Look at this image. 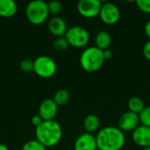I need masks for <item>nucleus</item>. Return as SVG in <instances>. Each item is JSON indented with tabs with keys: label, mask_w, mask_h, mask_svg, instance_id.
I'll return each mask as SVG.
<instances>
[{
	"label": "nucleus",
	"mask_w": 150,
	"mask_h": 150,
	"mask_svg": "<svg viewBox=\"0 0 150 150\" xmlns=\"http://www.w3.org/2000/svg\"><path fill=\"white\" fill-rule=\"evenodd\" d=\"M96 141L98 150H120L126 143V136L119 127L108 126L98 132Z\"/></svg>",
	"instance_id": "nucleus-1"
},
{
	"label": "nucleus",
	"mask_w": 150,
	"mask_h": 150,
	"mask_svg": "<svg viewBox=\"0 0 150 150\" xmlns=\"http://www.w3.org/2000/svg\"><path fill=\"white\" fill-rule=\"evenodd\" d=\"M42 122H43V120L40 118V116L39 114H38V115L33 116L32 119H31V123H32V125H33V127H35V128L38 127Z\"/></svg>",
	"instance_id": "nucleus-26"
},
{
	"label": "nucleus",
	"mask_w": 150,
	"mask_h": 150,
	"mask_svg": "<svg viewBox=\"0 0 150 150\" xmlns=\"http://www.w3.org/2000/svg\"><path fill=\"white\" fill-rule=\"evenodd\" d=\"M58 105L53 100V98H47L41 102L39 106V115L43 121L54 120L58 113Z\"/></svg>",
	"instance_id": "nucleus-10"
},
{
	"label": "nucleus",
	"mask_w": 150,
	"mask_h": 150,
	"mask_svg": "<svg viewBox=\"0 0 150 150\" xmlns=\"http://www.w3.org/2000/svg\"><path fill=\"white\" fill-rule=\"evenodd\" d=\"M49 12L47 9V3L42 0H34L30 2L25 8V16L27 20L34 25H40L48 18Z\"/></svg>",
	"instance_id": "nucleus-4"
},
{
	"label": "nucleus",
	"mask_w": 150,
	"mask_h": 150,
	"mask_svg": "<svg viewBox=\"0 0 150 150\" xmlns=\"http://www.w3.org/2000/svg\"><path fill=\"white\" fill-rule=\"evenodd\" d=\"M36 140L46 148L56 146L62 140V128L55 120L43 121L35 128Z\"/></svg>",
	"instance_id": "nucleus-2"
},
{
	"label": "nucleus",
	"mask_w": 150,
	"mask_h": 150,
	"mask_svg": "<svg viewBox=\"0 0 150 150\" xmlns=\"http://www.w3.org/2000/svg\"><path fill=\"white\" fill-rule=\"evenodd\" d=\"M143 150H150V147L149 148H146V149H144Z\"/></svg>",
	"instance_id": "nucleus-30"
},
{
	"label": "nucleus",
	"mask_w": 150,
	"mask_h": 150,
	"mask_svg": "<svg viewBox=\"0 0 150 150\" xmlns=\"http://www.w3.org/2000/svg\"><path fill=\"white\" fill-rule=\"evenodd\" d=\"M19 67L22 69V71L25 73H29L33 71V61L30 59H24L20 62Z\"/></svg>",
	"instance_id": "nucleus-23"
},
{
	"label": "nucleus",
	"mask_w": 150,
	"mask_h": 150,
	"mask_svg": "<svg viewBox=\"0 0 150 150\" xmlns=\"http://www.w3.org/2000/svg\"><path fill=\"white\" fill-rule=\"evenodd\" d=\"M47 9H48V12L51 15H57L58 13H60L62 10V4L61 2L54 0V1H50L49 3H47Z\"/></svg>",
	"instance_id": "nucleus-21"
},
{
	"label": "nucleus",
	"mask_w": 150,
	"mask_h": 150,
	"mask_svg": "<svg viewBox=\"0 0 150 150\" xmlns=\"http://www.w3.org/2000/svg\"><path fill=\"white\" fill-rule=\"evenodd\" d=\"M112 44V36L107 31H99L95 36V47L105 51Z\"/></svg>",
	"instance_id": "nucleus-15"
},
{
	"label": "nucleus",
	"mask_w": 150,
	"mask_h": 150,
	"mask_svg": "<svg viewBox=\"0 0 150 150\" xmlns=\"http://www.w3.org/2000/svg\"><path fill=\"white\" fill-rule=\"evenodd\" d=\"M17 10V4L13 0H0V17L11 18L16 14Z\"/></svg>",
	"instance_id": "nucleus-14"
},
{
	"label": "nucleus",
	"mask_w": 150,
	"mask_h": 150,
	"mask_svg": "<svg viewBox=\"0 0 150 150\" xmlns=\"http://www.w3.org/2000/svg\"><path fill=\"white\" fill-rule=\"evenodd\" d=\"M137 7L144 13H150V0H137Z\"/></svg>",
	"instance_id": "nucleus-24"
},
{
	"label": "nucleus",
	"mask_w": 150,
	"mask_h": 150,
	"mask_svg": "<svg viewBox=\"0 0 150 150\" xmlns=\"http://www.w3.org/2000/svg\"><path fill=\"white\" fill-rule=\"evenodd\" d=\"M100 127V120L95 114H89L85 117L83 120V127L85 133L91 134L97 132Z\"/></svg>",
	"instance_id": "nucleus-16"
},
{
	"label": "nucleus",
	"mask_w": 150,
	"mask_h": 150,
	"mask_svg": "<svg viewBox=\"0 0 150 150\" xmlns=\"http://www.w3.org/2000/svg\"><path fill=\"white\" fill-rule=\"evenodd\" d=\"M48 31L52 35H54L55 38L59 37H63L65 36L67 31H68V26L66 21L60 18V17H53L49 21H48Z\"/></svg>",
	"instance_id": "nucleus-13"
},
{
	"label": "nucleus",
	"mask_w": 150,
	"mask_h": 150,
	"mask_svg": "<svg viewBox=\"0 0 150 150\" xmlns=\"http://www.w3.org/2000/svg\"><path fill=\"white\" fill-rule=\"evenodd\" d=\"M65 38L69 45L73 47H84L90 41V33L86 28L81 25H73L68 28Z\"/></svg>",
	"instance_id": "nucleus-6"
},
{
	"label": "nucleus",
	"mask_w": 150,
	"mask_h": 150,
	"mask_svg": "<svg viewBox=\"0 0 150 150\" xmlns=\"http://www.w3.org/2000/svg\"><path fill=\"white\" fill-rule=\"evenodd\" d=\"M21 150H46V147L37 140H31L23 145Z\"/></svg>",
	"instance_id": "nucleus-20"
},
{
	"label": "nucleus",
	"mask_w": 150,
	"mask_h": 150,
	"mask_svg": "<svg viewBox=\"0 0 150 150\" xmlns=\"http://www.w3.org/2000/svg\"><path fill=\"white\" fill-rule=\"evenodd\" d=\"M141 125L150 127V105L145 106L143 111L139 114Z\"/></svg>",
	"instance_id": "nucleus-22"
},
{
	"label": "nucleus",
	"mask_w": 150,
	"mask_h": 150,
	"mask_svg": "<svg viewBox=\"0 0 150 150\" xmlns=\"http://www.w3.org/2000/svg\"><path fill=\"white\" fill-rule=\"evenodd\" d=\"M144 30H145V33H146L147 37L149 38V40H150V19L146 23Z\"/></svg>",
	"instance_id": "nucleus-28"
},
{
	"label": "nucleus",
	"mask_w": 150,
	"mask_h": 150,
	"mask_svg": "<svg viewBox=\"0 0 150 150\" xmlns=\"http://www.w3.org/2000/svg\"><path fill=\"white\" fill-rule=\"evenodd\" d=\"M74 150H98L96 136L88 133L82 134L75 142Z\"/></svg>",
	"instance_id": "nucleus-12"
},
{
	"label": "nucleus",
	"mask_w": 150,
	"mask_h": 150,
	"mask_svg": "<svg viewBox=\"0 0 150 150\" xmlns=\"http://www.w3.org/2000/svg\"><path fill=\"white\" fill-rule=\"evenodd\" d=\"M139 114L127 111L120 115L118 120V127L122 132H133L140 126Z\"/></svg>",
	"instance_id": "nucleus-9"
},
{
	"label": "nucleus",
	"mask_w": 150,
	"mask_h": 150,
	"mask_svg": "<svg viewBox=\"0 0 150 150\" xmlns=\"http://www.w3.org/2000/svg\"><path fill=\"white\" fill-rule=\"evenodd\" d=\"M69 47V45L68 40L65 38V36L55 38V40L53 42V47L57 52H63V51L67 50Z\"/></svg>",
	"instance_id": "nucleus-19"
},
{
	"label": "nucleus",
	"mask_w": 150,
	"mask_h": 150,
	"mask_svg": "<svg viewBox=\"0 0 150 150\" xmlns=\"http://www.w3.org/2000/svg\"><path fill=\"white\" fill-rule=\"evenodd\" d=\"M99 18L103 23L108 25H115L120 18V11L113 3H105L99 13Z\"/></svg>",
	"instance_id": "nucleus-8"
},
{
	"label": "nucleus",
	"mask_w": 150,
	"mask_h": 150,
	"mask_svg": "<svg viewBox=\"0 0 150 150\" xmlns=\"http://www.w3.org/2000/svg\"><path fill=\"white\" fill-rule=\"evenodd\" d=\"M145 106L146 105H145L143 100L138 97H133L127 102L128 111H130L134 113H136V114H140L143 111Z\"/></svg>",
	"instance_id": "nucleus-17"
},
{
	"label": "nucleus",
	"mask_w": 150,
	"mask_h": 150,
	"mask_svg": "<svg viewBox=\"0 0 150 150\" xmlns=\"http://www.w3.org/2000/svg\"><path fill=\"white\" fill-rule=\"evenodd\" d=\"M103 50L95 46L86 47L81 54L79 62L82 69L89 73L98 71L105 62Z\"/></svg>",
	"instance_id": "nucleus-3"
},
{
	"label": "nucleus",
	"mask_w": 150,
	"mask_h": 150,
	"mask_svg": "<svg viewBox=\"0 0 150 150\" xmlns=\"http://www.w3.org/2000/svg\"><path fill=\"white\" fill-rule=\"evenodd\" d=\"M57 70L54 60L47 55H40L33 61V71L41 78L52 77Z\"/></svg>",
	"instance_id": "nucleus-5"
},
{
	"label": "nucleus",
	"mask_w": 150,
	"mask_h": 150,
	"mask_svg": "<svg viewBox=\"0 0 150 150\" xmlns=\"http://www.w3.org/2000/svg\"><path fill=\"white\" fill-rule=\"evenodd\" d=\"M0 150H9V149H8V147H7L6 145L0 143Z\"/></svg>",
	"instance_id": "nucleus-29"
},
{
	"label": "nucleus",
	"mask_w": 150,
	"mask_h": 150,
	"mask_svg": "<svg viewBox=\"0 0 150 150\" xmlns=\"http://www.w3.org/2000/svg\"><path fill=\"white\" fill-rule=\"evenodd\" d=\"M102 4L99 0H80L77 3L76 9L82 17L93 18L99 16Z\"/></svg>",
	"instance_id": "nucleus-7"
},
{
	"label": "nucleus",
	"mask_w": 150,
	"mask_h": 150,
	"mask_svg": "<svg viewBox=\"0 0 150 150\" xmlns=\"http://www.w3.org/2000/svg\"><path fill=\"white\" fill-rule=\"evenodd\" d=\"M132 140L139 147H150V127L140 125L136 129L132 132Z\"/></svg>",
	"instance_id": "nucleus-11"
},
{
	"label": "nucleus",
	"mask_w": 150,
	"mask_h": 150,
	"mask_svg": "<svg viewBox=\"0 0 150 150\" xmlns=\"http://www.w3.org/2000/svg\"><path fill=\"white\" fill-rule=\"evenodd\" d=\"M70 99V94L69 92L65 90V89H61V90H58L54 95V98H53V100L55 102V104L58 105V106H62V105H65L66 104L69 103Z\"/></svg>",
	"instance_id": "nucleus-18"
},
{
	"label": "nucleus",
	"mask_w": 150,
	"mask_h": 150,
	"mask_svg": "<svg viewBox=\"0 0 150 150\" xmlns=\"http://www.w3.org/2000/svg\"><path fill=\"white\" fill-rule=\"evenodd\" d=\"M142 53H143L144 57L150 62V40H148L144 44L143 48H142Z\"/></svg>",
	"instance_id": "nucleus-25"
},
{
	"label": "nucleus",
	"mask_w": 150,
	"mask_h": 150,
	"mask_svg": "<svg viewBox=\"0 0 150 150\" xmlns=\"http://www.w3.org/2000/svg\"><path fill=\"white\" fill-rule=\"evenodd\" d=\"M103 53H104L105 60H110L112 57V52L110 49H106V50L103 51Z\"/></svg>",
	"instance_id": "nucleus-27"
}]
</instances>
